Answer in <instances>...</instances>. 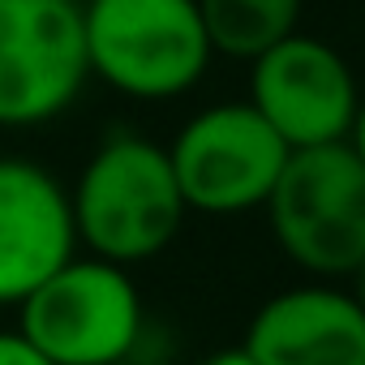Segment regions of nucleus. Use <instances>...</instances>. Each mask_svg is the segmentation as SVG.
<instances>
[{"mask_svg":"<svg viewBox=\"0 0 365 365\" xmlns=\"http://www.w3.org/2000/svg\"><path fill=\"white\" fill-rule=\"evenodd\" d=\"M69 202L78 245L120 267L163 254L190 215L168 146L142 133L103 138L99 150L86 159Z\"/></svg>","mask_w":365,"mask_h":365,"instance_id":"obj_1","label":"nucleus"},{"mask_svg":"<svg viewBox=\"0 0 365 365\" xmlns=\"http://www.w3.org/2000/svg\"><path fill=\"white\" fill-rule=\"evenodd\" d=\"M91 73L129 99H176L202 82L215 48L198 0H86Z\"/></svg>","mask_w":365,"mask_h":365,"instance_id":"obj_2","label":"nucleus"},{"mask_svg":"<svg viewBox=\"0 0 365 365\" xmlns=\"http://www.w3.org/2000/svg\"><path fill=\"white\" fill-rule=\"evenodd\" d=\"M279 250L309 275H356L365 262V163L348 142L288 150L267 198Z\"/></svg>","mask_w":365,"mask_h":365,"instance_id":"obj_3","label":"nucleus"},{"mask_svg":"<svg viewBox=\"0 0 365 365\" xmlns=\"http://www.w3.org/2000/svg\"><path fill=\"white\" fill-rule=\"evenodd\" d=\"M18 309V331L52 365H129L146 331L138 284L95 254H73Z\"/></svg>","mask_w":365,"mask_h":365,"instance_id":"obj_4","label":"nucleus"},{"mask_svg":"<svg viewBox=\"0 0 365 365\" xmlns=\"http://www.w3.org/2000/svg\"><path fill=\"white\" fill-rule=\"evenodd\" d=\"M288 142L245 103H211L180 125L168 146L180 198L202 215H245L267 207L288 163Z\"/></svg>","mask_w":365,"mask_h":365,"instance_id":"obj_5","label":"nucleus"},{"mask_svg":"<svg viewBox=\"0 0 365 365\" xmlns=\"http://www.w3.org/2000/svg\"><path fill=\"white\" fill-rule=\"evenodd\" d=\"M86 78L78 0H0V125L31 129L61 116Z\"/></svg>","mask_w":365,"mask_h":365,"instance_id":"obj_6","label":"nucleus"},{"mask_svg":"<svg viewBox=\"0 0 365 365\" xmlns=\"http://www.w3.org/2000/svg\"><path fill=\"white\" fill-rule=\"evenodd\" d=\"M250 65V103L292 150L348 138L361 95L348 61L327 39L292 31Z\"/></svg>","mask_w":365,"mask_h":365,"instance_id":"obj_7","label":"nucleus"},{"mask_svg":"<svg viewBox=\"0 0 365 365\" xmlns=\"http://www.w3.org/2000/svg\"><path fill=\"white\" fill-rule=\"evenodd\" d=\"M78 228L61 180L31 159H0V305H22L73 258Z\"/></svg>","mask_w":365,"mask_h":365,"instance_id":"obj_8","label":"nucleus"},{"mask_svg":"<svg viewBox=\"0 0 365 365\" xmlns=\"http://www.w3.org/2000/svg\"><path fill=\"white\" fill-rule=\"evenodd\" d=\"M258 365H365V309L331 284L284 288L245 327Z\"/></svg>","mask_w":365,"mask_h":365,"instance_id":"obj_9","label":"nucleus"},{"mask_svg":"<svg viewBox=\"0 0 365 365\" xmlns=\"http://www.w3.org/2000/svg\"><path fill=\"white\" fill-rule=\"evenodd\" d=\"M198 14L215 52L254 61L297 31L301 0H198Z\"/></svg>","mask_w":365,"mask_h":365,"instance_id":"obj_10","label":"nucleus"},{"mask_svg":"<svg viewBox=\"0 0 365 365\" xmlns=\"http://www.w3.org/2000/svg\"><path fill=\"white\" fill-rule=\"evenodd\" d=\"M0 365H52L22 331H5L0 335Z\"/></svg>","mask_w":365,"mask_h":365,"instance_id":"obj_11","label":"nucleus"},{"mask_svg":"<svg viewBox=\"0 0 365 365\" xmlns=\"http://www.w3.org/2000/svg\"><path fill=\"white\" fill-rule=\"evenodd\" d=\"M352 150H356V159L365 163V95H361V103H356V116H352V129H348V138H344Z\"/></svg>","mask_w":365,"mask_h":365,"instance_id":"obj_12","label":"nucleus"},{"mask_svg":"<svg viewBox=\"0 0 365 365\" xmlns=\"http://www.w3.org/2000/svg\"><path fill=\"white\" fill-rule=\"evenodd\" d=\"M202 365H258V361H254V356L245 352V344H241V348H220V352H211Z\"/></svg>","mask_w":365,"mask_h":365,"instance_id":"obj_13","label":"nucleus"},{"mask_svg":"<svg viewBox=\"0 0 365 365\" xmlns=\"http://www.w3.org/2000/svg\"><path fill=\"white\" fill-rule=\"evenodd\" d=\"M356 301H361V309H365V262L356 267V292H352Z\"/></svg>","mask_w":365,"mask_h":365,"instance_id":"obj_14","label":"nucleus"}]
</instances>
